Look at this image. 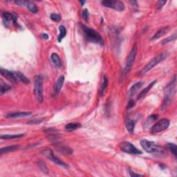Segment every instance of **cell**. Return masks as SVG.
<instances>
[{
	"label": "cell",
	"mask_w": 177,
	"mask_h": 177,
	"mask_svg": "<svg viewBox=\"0 0 177 177\" xmlns=\"http://www.w3.org/2000/svg\"><path fill=\"white\" fill-rule=\"evenodd\" d=\"M140 145L143 150L149 154H152L159 157L166 156L167 152L162 147L158 146L156 143L145 139H143L140 140Z\"/></svg>",
	"instance_id": "obj_1"
},
{
	"label": "cell",
	"mask_w": 177,
	"mask_h": 177,
	"mask_svg": "<svg viewBox=\"0 0 177 177\" xmlns=\"http://www.w3.org/2000/svg\"><path fill=\"white\" fill-rule=\"evenodd\" d=\"M81 28L83 31V34H84L85 38L86 39V40L89 42L98 44L100 45L104 44L102 37L98 32L82 24H81Z\"/></svg>",
	"instance_id": "obj_2"
},
{
	"label": "cell",
	"mask_w": 177,
	"mask_h": 177,
	"mask_svg": "<svg viewBox=\"0 0 177 177\" xmlns=\"http://www.w3.org/2000/svg\"><path fill=\"white\" fill-rule=\"evenodd\" d=\"M169 56V53L168 51H163V52L159 53L158 55H157L156 57H154V58L151 59L150 62L147 64L142 69L140 72H139V75H144L148 72L149 71H150L151 69H152L154 67H156L157 64H158L159 63L161 62L162 61H163L165 59H166L167 57Z\"/></svg>",
	"instance_id": "obj_3"
},
{
	"label": "cell",
	"mask_w": 177,
	"mask_h": 177,
	"mask_svg": "<svg viewBox=\"0 0 177 177\" xmlns=\"http://www.w3.org/2000/svg\"><path fill=\"white\" fill-rule=\"evenodd\" d=\"M176 75L174 77V78L172 80V82L167 85L166 88L164 89L165 91V99L163 105V108L168 107L170 102L172 101V99L174 98L175 93H176Z\"/></svg>",
	"instance_id": "obj_4"
},
{
	"label": "cell",
	"mask_w": 177,
	"mask_h": 177,
	"mask_svg": "<svg viewBox=\"0 0 177 177\" xmlns=\"http://www.w3.org/2000/svg\"><path fill=\"white\" fill-rule=\"evenodd\" d=\"M137 52H138V48H137L136 45H135L134 47L132 48V49L130 51V54H129L128 57H127L126 64H125V69L122 73L121 78H124V77H126V75L128 74L129 72L130 71L131 69H132V67L133 64H134L135 61V59H136Z\"/></svg>",
	"instance_id": "obj_5"
},
{
	"label": "cell",
	"mask_w": 177,
	"mask_h": 177,
	"mask_svg": "<svg viewBox=\"0 0 177 177\" xmlns=\"http://www.w3.org/2000/svg\"><path fill=\"white\" fill-rule=\"evenodd\" d=\"M34 93L37 101L39 102H42L43 101V77L41 75H37L35 76Z\"/></svg>",
	"instance_id": "obj_6"
},
{
	"label": "cell",
	"mask_w": 177,
	"mask_h": 177,
	"mask_svg": "<svg viewBox=\"0 0 177 177\" xmlns=\"http://www.w3.org/2000/svg\"><path fill=\"white\" fill-rule=\"evenodd\" d=\"M42 154L44 156H45L48 159L54 163L58 165L59 166L63 167L64 168H69V166L67 163H65L64 162H63L62 161H61L60 159L57 158L53 154V151L51 150V149H44L42 151Z\"/></svg>",
	"instance_id": "obj_7"
},
{
	"label": "cell",
	"mask_w": 177,
	"mask_h": 177,
	"mask_svg": "<svg viewBox=\"0 0 177 177\" xmlns=\"http://www.w3.org/2000/svg\"><path fill=\"white\" fill-rule=\"evenodd\" d=\"M170 124V122L168 119L163 118L153 125L151 129V132L152 134H156V133L163 132L168 128Z\"/></svg>",
	"instance_id": "obj_8"
},
{
	"label": "cell",
	"mask_w": 177,
	"mask_h": 177,
	"mask_svg": "<svg viewBox=\"0 0 177 177\" xmlns=\"http://www.w3.org/2000/svg\"><path fill=\"white\" fill-rule=\"evenodd\" d=\"M119 147H120V149L121 151L124 152L125 153H127V154H142V152L138 150L136 147L134 145H133L132 143L130 142H123L120 143L119 145Z\"/></svg>",
	"instance_id": "obj_9"
},
{
	"label": "cell",
	"mask_w": 177,
	"mask_h": 177,
	"mask_svg": "<svg viewBox=\"0 0 177 177\" xmlns=\"http://www.w3.org/2000/svg\"><path fill=\"white\" fill-rule=\"evenodd\" d=\"M102 4L105 7L112 9L115 11L118 12H123L125 9L124 3L120 1H102Z\"/></svg>",
	"instance_id": "obj_10"
},
{
	"label": "cell",
	"mask_w": 177,
	"mask_h": 177,
	"mask_svg": "<svg viewBox=\"0 0 177 177\" xmlns=\"http://www.w3.org/2000/svg\"><path fill=\"white\" fill-rule=\"evenodd\" d=\"M2 19L4 21V24L5 27H9L10 24L12 22L15 27H17V15L12 14L9 12H3L2 13Z\"/></svg>",
	"instance_id": "obj_11"
},
{
	"label": "cell",
	"mask_w": 177,
	"mask_h": 177,
	"mask_svg": "<svg viewBox=\"0 0 177 177\" xmlns=\"http://www.w3.org/2000/svg\"><path fill=\"white\" fill-rule=\"evenodd\" d=\"M0 73H1V74L4 77H5L7 80H9L10 82L13 83H16L17 82V79H16L15 75L13 73V71H10L9 70H6V69H4L1 68L0 69Z\"/></svg>",
	"instance_id": "obj_12"
},
{
	"label": "cell",
	"mask_w": 177,
	"mask_h": 177,
	"mask_svg": "<svg viewBox=\"0 0 177 177\" xmlns=\"http://www.w3.org/2000/svg\"><path fill=\"white\" fill-rule=\"evenodd\" d=\"M55 148L56 149L57 152H59L63 155H71L73 154V150L69 147L62 145L56 143L55 145Z\"/></svg>",
	"instance_id": "obj_13"
},
{
	"label": "cell",
	"mask_w": 177,
	"mask_h": 177,
	"mask_svg": "<svg viewBox=\"0 0 177 177\" xmlns=\"http://www.w3.org/2000/svg\"><path fill=\"white\" fill-rule=\"evenodd\" d=\"M169 31H170V27H169L161 28V29H160L158 31H156V33L154 35V36L152 37V40L158 39L160 38V37L164 36V35H166Z\"/></svg>",
	"instance_id": "obj_14"
},
{
	"label": "cell",
	"mask_w": 177,
	"mask_h": 177,
	"mask_svg": "<svg viewBox=\"0 0 177 177\" xmlns=\"http://www.w3.org/2000/svg\"><path fill=\"white\" fill-rule=\"evenodd\" d=\"M31 112H28V111H23V112H15L6 115V118H25L31 115Z\"/></svg>",
	"instance_id": "obj_15"
},
{
	"label": "cell",
	"mask_w": 177,
	"mask_h": 177,
	"mask_svg": "<svg viewBox=\"0 0 177 177\" xmlns=\"http://www.w3.org/2000/svg\"><path fill=\"white\" fill-rule=\"evenodd\" d=\"M64 82V75H60L58 77V79L57 80L56 82L54 85V92L55 94H57V93H59L61 89L62 88Z\"/></svg>",
	"instance_id": "obj_16"
},
{
	"label": "cell",
	"mask_w": 177,
	"mask_h": 177,
	"mask_svg": "<svg viewBox=\"0 0 177 177\" xmlns=\"http://www.w3.org/2000/svg\"><path fill=\"white\" fill-rule=\"evenodd\" d=\"M156 80H154L153 82H151L148 87H145V88L143 89V90H142V91H141V92L138 94V97H137V100H141V99H143V98H145V95H147V93H148V91L152 88L153 86H154V85L156 84Z\"/></svg>",
	"instance_id": "obj_17"
},
{
	"label": "cell",
	"mask_w": 177,
	"mask_h": 177,
	"mask_svg": "<svg viewBox=\"0 0 177 177\" xmlns=\"http://www.w3.org/2000/svg\"><path fill=\"white\" fill-rule=\"evenodd\" d=\"M143 84H144V83H143V82H138L135 83V84L133 85L132 87H131L130 91H129V92H128L129 97L133 96V95H134L135 93H136L137 91H138L139 89H140L141 87H143Z\"/></svg>",
	"instance_id": "obj_18"
},
{
	"label": "cell",
	"mask_w": 177,
	"mask_h": 177,
	"mask_svg": "<svg viewBox=\"0 0 177 177\" xmlns=\"http://www.w3.org/2000/svg\"><path fill=\"white\" fill-rule=\"evenodd\" d=\"M13 73L17 81L24 83V84H29V83H30L29 80L23 73L19 72V71H13Z\"/></svg>",
	"instance_id": "obj_19"
},
{
	"label": "cell",
	"mask_w": 177,
	"mask_h": 177,
	"mask_svg": "<svg viewBox=\"0 0 177 177\" xmlns=\"http://www.w3.org/2000/svg\"><path fill=\"white\" fill-rule=\"evenodd\" d=\"M51 59H52L53 62L54 64L55 65V67H57V68L60 69L62 67V61L60 58H59V55L57 54V53H53L51 54Z\"/></svg>",
	"instance_id": "obj_20"
},
{
	"label": "cell",
	"mask_w": 177,
	"mask_h": 177,
	"mask_svg": "<svg viewBox=\"0 0 177 177\" xmlns=\"http://www.w3.org/2000/svg\"><path fill=\"white\" fill-rule=\"evenodd\" d=\"M81 126H82V125L79 123H69V124H67L66 126H65V130H66L67 132H72V131H74L77 130V129L80 128Z\"/></svg>",
	"instance_id": "obj_21"
},
{
	"label": "cell",
	"mask_w": 177,
	"mask_h": 177,
	"mask_svg": "<svg viewBox=\"0 0 177 177\" xmlns=\"http://www.w3.org/2000/svg\"><path fill=\"white\" fill-rule=\"evenodd\" d=\"M25 6L29 10V11L32 13H37L38 12V8L36 5L34 3L31 2L30 1H27V3H26Z\"/></svg>",
	"instance_id": "obj_22"
},
{
	"label": "cell",
	"mask_w": 177,
	"mask_h": 177,
	"mask_svg": "<svg viewBox=\"0 0 177 177\" xmlns=\"http://www.w3.org/2000/svg\"><path fill=\"white\" fill-rule=\"evenodd\" d=\"M19 149V145H12L6 147V148H3L0 150V154L2 155L5 153L11 152H15V151Z\"/></svg>",
	"instance_id": "obj_23"
},
{
	"label": "cell",
	"mask_w": 177,
	"mask_h": 177,
	"mask_svg": "<svg viewBox=\"0 0 177 177\" xmlns=\"http://www.w3.org/2000/svg\"><path fill=\"white\" fill-rule=\"evenodd\" d=\"M125 125H126V128L127 131H128L130 134H133L134 132V127H135L134 121L131 120V119H127L126 123H125Z\"/></svg>",
	"instance_id": "obj_24"
},
{
	"label": "cell",
	"mask_w": 177,
	"mask_h": 177,
	"mask_svg": "<svg viewBox=\"0 0 177 177\" xmlns=\"http://www.w3.org/2000/svg\"><path fill=\"white\" fill-rule=\"evenodd\" d=\"M59 34L58 35V38H57V41H58V42H61L62 40V39L66 36L67 35V30L66 28H65L64 26H60V27H59Z\"/></svg>",
	"instance_id": "obj_25"
},
{
	"label": "cell",
	"mask_w": 177,
	"mask_h": 177,
	"mask_svg": "<svg viewBox=\"0 0 177 177\" xmlns=\"http://www.w3.org/2000/svg\"><path fill=\"white\" fill-rule=\"evenodd\" d=\"M108 79H107V77L106 76L103 77V80H102V85H101L100 89V93L101 95H104V93L105 92V91H106V89L107 88V86H108Z\"/></svg>",
	"instance_id": "obj_26"
},
{
	"label": "cell",
	"mask_w": 177,
	"mask_h": 177,
	"mask_svg": "<svg viewBox=\"0 0 177 177\" xmlns=\"http://www.w3.org/2000/svg\"><path fill=\"white\" fill-rule=\"evenodd\" d=\"M23 134H14V135H1V138L4 139V140H10V139H15V138H19L23 137Z\"/></svg>",
	"instance_id": "obj_27"
},
{
	"label": "cell",
	"mask_w": 177,
	"mask_h": 177,
	"mask_svg": "<svg viewBox=\"0 0 177 177\" xmlns=\"http://www.w3.org/2000/svg\"><path fill=\"white\" fill-rule=\"evenodd\" d=\"M176 37H177L176 33H174V35H171V36L167 37V38H166V39H164L162 41V44L166 45V44H168V43L171 42L175 41L176 39Z\"/></svg>",
	"instance_id": "obj_28"
},
{
	"label": "cell",
	"mask_w": 177,
	"mask_h": 177,
	"mask_svg": "<svg viewBox=\"0 0 177 177\" xmlns=\"http://www.w3.org/2000/svg\"><path fill=\"white\" fill-rule=\"evenodd\" d=\"M38 166L44 173H45V174H48V173H49V169H48L45 163L42 161H39L38 162Z\"/></svg>",
	"instance_id": "obj_29"
},
{
	"label": "cell",
	"mask_w": 177,
	"mask_h": 177,
	"mask_svg": "<svg viewBox=\"0 0 177 177\" xmlns=\"http://www.w3.org/2000/svg\"><path fill=\"white\" fill-rule=\"evenodd\" d=\"M168 148L169 150H170V152L174 154V156L175 157H176L177 154H176V151H177V147L174 143H168Z\"/></svg>",
	"instance_id": "obj_30"
},
{
	"label": "cell",
	"mask_w": 177,
	"mask_h": 177,
	"mask_svg": "<svg viewBox=\"0 0 177 177\" xmlns=\"http://www.w3.org/2000/svg\"><path fill=\"white\" fill-rule=\"evenodd\" d=\"M51 19L54 21H61L62 17L59 15V14L52 13L51 15Z\"/></svg>",
	"instance_id": "obj_31"
},
{
	"label": "cell",
	"mask_w": 177,
	"mask_h": 177,
	"mask_svg": "<svg viewBox=\"0 0 177 177\" xmlns=\"http://www.w3.org/2000/svg\"><path fill=\"white\" fill-rule=\"evenodd\" d=\"M11 86H9V85H8L6 84L5 85H1V91H0V93H1V95L4 94L5 92H6L7 91H9V89H11Z\"/></svg>",
	"instance_id": "obj_32"
},
{
	"label": "cell",
	"mask_w": 177,
	"mask_h": 177,
	"mask_svg": "<svg viewBox=\"0 0 177 177\" xmlns=\"http://www.w3.org/2000/svg\"><path fill=\"white\" fill-rule=\"evenodd\" d=\"M43 119H33V120H31L28 121V124L30 125H35V124H39L42 122Z\"/></svg>",
	"instance_id": "obj_33"
},
{
	"label": "cell",
	"mask_w": 177,
	"mask_h": 177,
	"mask_svg": "<svg viewBox=\"0 0 177 177\" xmlns=\"http://www.w3.org/2000/svg\"><path fill=\"white\" fill-rule=\"evenodd\" d=\"M82 18L84 19L85 21H88L89 17V12H88V10L85 9L84 10V11H82Z\"/></svg>",
	"instance_id": "obj_34"
},
{
	"label": "cell",
	"mask_w": 177,
	"mask_h": 177,
	"mask_svg": "<svg viewBox=\"0 0 177 177\" xmlns=\"http://www.w3.org/2000/svg\"><path fill=\"white\" fill-rule=\"evenodd\" d=\"M167 3V1H158V4H157V8H158V10L161 9L163 6L166 4Z\"/></svg>",
	"instance_id": "obj_35"
},
{
	"label": "cell",
	"mask_w": 177,
	"mask_h": 177,
	"mask_svg": "<svg viewBox=\"0 0 177 177\" xmlns=\"http://www.w3.org/2000/svg\"><path fill=\"white\" fill-rule=\"evenodd\" d=\"M135 105V102L133 100H130V101H129L128 104H127V108L128 109H130L131 108H132V107H134Z\"/></svg>",
	"instance_id": "obj_36"
},
{
	"label": "cell",
	"mask_w": 177,
	"mask_h": 177,
	"mask_svg": "<svg viewBox=\"0 0 177 177\" xmlns=\"http://www.w3.org/2000/svg\"><path fill=\"white\" fill-rule=\"evenodd\" d=\"M15 3L19 6H25L27 1H24V0H17V1H15Z\"/></svg>",
	"instance_id": "obj_37"
},
{
	"label": "cell",
	"mask_w": 177,
	"mask_h": 177,
	"mask_svg": "<svg viewBox=\"0 0 177 177\" xmlns=\"http://www.w3.org/2000/svg\"><path fill=\"white\" fill-rule=\"evenodd\" d=\"M129 173H130V176H143L142 174H136V173H135L134 172H132V171L130 170V172H129Z\"/></svg>",
	"instance_id": "obj_38"
},
{
	"label": "cell",
	"mask_w": 177,
	"mask_h": 177,
	"mask_svg": "<svg viewBox=\"0 0 177 177\" xmlns=\"http://www.w3.org/2000/svg\"><path fill=\"white\" fill-rule=\"evenodd\" d=\"M41 36L42 37V38L45 39H49V35H48L47 33H42Z\"/></svg>",
	"instance_id": "obj_39"
},
{
	"label": "cell",
	"mask_w": 177,
	"mask_h": 177,
	"mask_svg": "<svg viewBox=\"0 0 177 177\" xmlns=\"http://www.w3.org/2000/svg\"><path fill=\"white\" fill-rule=\"evenodd\" d=\"M130 4H132V6H134L135 5V6H138V4H137V2H136V1H130Z\"/></svg>",
	"instance_id": "obj_40"
},
{
	"label": "cell",
	"mask_w": 177,
	"mask_h": 177,
	"mask_svg": "<svg viewBox=\"0 0 177 177\" xmlns=\"http://www.w3.org/2000/svg\"><path fill=\"white\" fill-rule=\"evenodd\" d=\"M80 3L81 4V5L83 6V5H84L85 4V1H80Z\"/></svg>",
	"instance_id": "obj_41"
}]
</instances>
